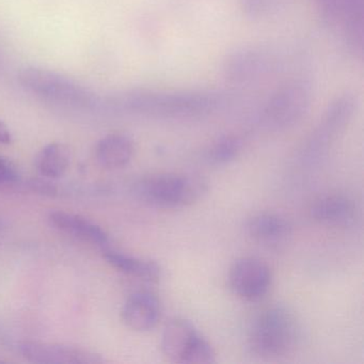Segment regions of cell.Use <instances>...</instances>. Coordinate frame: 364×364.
<instances>
[{
    "mask_svg": "<svg viewBox=\"0 0 364 364\" xmlns=\"http://www.w3.org/2000/svg\"><path fill=\"white\" fill-rule=\"evenodd\" d=\"M302 340V326L287 306L266 309L249 329L248 346L253 355L265 359L285 357L296 350Z\"/></svg>",
    "mask_w": 364,
    "mask_h": 364,
    "instance_id": "cell-1",
    "label": "cell"
},
{
    "mask_svg": "<svg viewBox=\"0 0 364 364\" xmlns=\"http://www.w3.org/2000/svg\"><path fill=\"white\" fill-rule=\"evenodd\" d=\"M208 183L196 174L159 173L134 184V195L148 205L165 210L187 208L204 197Z\"/></svg>",
    "mask_w": 364,
    "mask_h": 364,
    "instance_id": "cell-2",
    "label": "cell"
},
{
    "mask_svg": "<svg viewBox=\"0 0 364 364\" xmlns=\"http://www.w3.org/2000/svg\"><path fill=\"white\" fill-rule=\"evenodd\" d=\"M161 353L170 361L182 364H210L216 353L208 340L189 321L174 318L164 328Z\"/></svg>",
    "mask_w": 364,
    "mask_h": 364,
    "instance_id": "cell-3",
    "label": "cell"
},
{
    "mask_svg": "<svg viewBox=\"0 0 364 364\" xmlns=\"http://www.w3.org/2000/svg\"><path fill=\"white\" fill-rule=\"evenodd\" d=\"M23 88L46 101L68 105H86L95 100V95L71 78L50 70L25 68L18 73Z\"/></svg>",
    "mask_w": 364,
    "mask_h": 364,
    "instance_id": "cell-4",
    "label": "cell"
},
{
    "mask_svg": "<svg viewBox=\"0 0 364 364\" xmlns=\"http://www.w3.org/2000/svg\"><path fill=\"white\" fill-rule=\"evenodd\" d=\"M272 282V270L265 262L257 257H242L230 268V287L236 296L247 301L263 299Z\"/></svg>",
    "mask_w": 364,
    "mask_h": 364,
    "instance_id": "cell-5",
    "label": "cell"
},
{
    "mask_svg": "<svg viewBox=\"0 0 364 364\" xmlns=\"http://www.w3.org/2000/svg\"><path fill=\"white\" fill-rule=\"evenodd\" d=\"M18 350L25 359L40 364H97L103 359L97 353L77 346L59 343L24 341Z\"/></svg>",
    "mask_w": 364,
    "mask_h": 364,
    "instance_id": "cell-6",
    "label": "cell"
},
{
    "mask_svg": "<svg viewBox=\"0 0 364 364\" xmlns=\"http://www.w3.org/2000/svg\"><path fill=\"white\" fill-rule=\"evenodd\" d=\"M309 100V92L304 85L287 87L272 97L266 109V118L276 127L293 124L306 112Z\"/></svg>",
    "mask_w": 364,
    "mask_h": 364,
    "instance_id": "cell-7",
    "label": "cell"
},
{
    "mask_svg": "<svg viewBox=\"0 0 364 364\" xmlns=\"http://www.w3.org/2000/svg\"><path fill=\"white\" fill-rule=\"evenodd\" d=\"M121 314L125 325L134 331H150L161 321V301L150 291H137L127 298Z\"/></svg>",
    "mask_w": 364,
    "mask_h": 364,
    "instance_id": "cell-8",
    "label": "cell"
},
{
    "mask_svg": "<svg viewBox=\"0 0 364 364\" xmlns=\"http://www.w3.org/2000/svg\"><path fill=\"white\" fill-rule=\"evenodd\" d=\"M311 216L325 227L348 228L357 220V206L347 196H323L313 203Z\"/></svg>",
    "mask_w": 364,
    "mask_h": 364,
    "instance_id": "cell-9",
    "label": "cell"
},
{
    "mask_svg": "<svg viewBox=\"0 0 364 364\" xmlns=\"http://www.w3.org/2000/svg\"><path fill=\"white\" fill-rule=\"evenodd\" d=\"M247 234L255 242L267 246L284 244L293 235V225L287 217L274 213H259L246 221Z\"/></svg>",
    "mask_w": 364,
    "mask_h": 364,
    "instance_id": "cell-10",
    "label": "cell"
},
{
    "mask_svg": "<svg viewBox=\"0 0 364 364\" xmlns=\"http://www.w3.org/2000/svg\"><path fill=\"white\" fill-rule=\"evenodd\" d=\"M48 221L55 229L82 242L101 247L107 246L109 242L108 234L103 228L80 215L58 210L50 213Z\"/></svg>",
    "mask_w": 364,
    "mask_h": 364,
    "instance_id": "cell-11",
    "label": "cell"
},
{
    "mask_svg": "<svg viewBox=\"0 0 364 364\" xmlns=\"http://www.w3.org/2000/svg\"><path fill=\"white\" fill-rule=\"evenodd\" d=\"M134 152V141L125 134H109L102 138L95 146L97 163L107 169H119L129 165Z\"/></svg>",
    "mask_w": 364,
    "mask_h": 364,
    "instance_id": "cell-12",
    "label": "cell"
},
{
    "mask_svg": "<svg viewBox=\"0 0 364 364\" xmlns=\"http://www.w3.org/2000/svg\"><path fill=\"white\" fill-rule=\"evenodd\" d=\"M104 259L119 272L139 280L156 282L161 276V266L150 259H139L114 250L105 251Z\"/></svg>",
    "mask_w": 364,
    "mask_h": 364,
    "instance_id": "cell-13",
    "label": "cell"
},
{
    "mask_svg": "<svg viewBox=\"0 0 364 364\" xmlns=\"http://www.w3.org/2000/svg\"><path fill=\"white\" fill-rule=\"evenodd\" d=\"M71 149L61 142L44 146L35 159V167L44 178H59L65 176L71 165Z\"/></svg>",
    "mask_w": 364,
    "mask_h": 364,
    "instance_id": "cell-14",
    "label": "cell"
},
{
    "mask_svg": "<svg viewBox=\"0 0 364 364\" xmlns=\"http://www.w3.org/2000/svg\"><path fill=\"white\" fill-rule=\"evenodd\" d=\"M242 151V142L235 137H223L213 144L208 159L214 165H225L234 161Z\"/></svg>",
    "mask_w": 364,
    "mask_h": 364,
    "instance_id": "cell-15",
    "label": "cell"
},
{
    "mask_svg": "<svg viewBox=\"0 0 364 364\" xmlns=\"http://www.w3.org/2000/svg\"><path fill=\"white\" fill-rule=\"evenodd\" d=\"M20 178L18 167L10 159L0 156V185L11 184Z\"/></svg>",
    "mask_w": 364,
    "mask_h": 364,
    "instance_id": "cell-16",
    "label": "cell"
},
{
    "mask_svg": "<svg viewBox=\"0 0 364 364\" xmlns=\"http://www.w3.org/2000/svg\"><path fill=\"white\" fill-rule=\"evenodd\" d=\"M12 142V134L9 127L0 121V144H9Z\"/></svg>",
    "mask_w": 364,
    "mask_h": 364,
    "instance_id": "cell-17",
    "label": "cell"
}]
</instances>
